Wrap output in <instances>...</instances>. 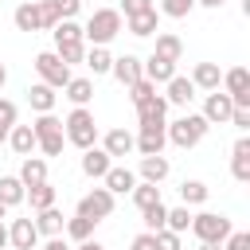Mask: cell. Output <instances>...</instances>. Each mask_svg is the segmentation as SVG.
Masks as SVG:
<instances>
[{
	"label": "cell",
	"instance_id": "60d3db41",
	"mask_svg": "<svg viewBox=\"0 0 250 250\" xmlns=\"http://www.w3.org/2000/svg\"><path fill=\"white\" fill-rule=\"evenodd\" d=\"M152 94H156V86H152L148 78H137V82L129 86V98H133V105H141V102H148Z\"/></svg>",
	"mask_w": 250,
	"mask_h": 250
},
{
	"label": "cell",
	"instance_id": "f35d334b",
	"mask_svg": "<svg viewBox=\"0 0 250 250\" xmlns=\"http://www.w3.org/2000/svg\"><path fill=\"white\" fill-rule=\"evenodd\" d=\"M55 55H59L66 66H74V62L86 59V43H62V47H55Z\"/></svg>",
	"mask_w": 250,
	"mask_h": 250
},
{
	"label": "cell",
	"instance_id": "f546056e",
	"mask_svg": "<svg viewBox=\"0 0 250 250\" xmlns=\"http://www.w3.org/2000/svg\"><path fill=\"white\" fill-rule=\"evenodd\" d=\"M0 203H4V207H20V203H23V184H20V176H0Z\"/></svg>",
	"mask_w": 250,
	"mask_h": 250
},
{
	"label": "cell",
	"instance_id": "603a6c76",
	"mask_svg": "<svg viewBox=\"0 0 250 250\" xmlns=\"http://www.w3.org/2000/svg\"><path fill=\"white\" fill-rule=\"evenodd\" d=\"M168 172H172V164L164 156H141V180L145 184H160V180H168Z\"/></svg>",
	"mask_w": 250,
	"mask_h": 250
},
{
	"label": "cell",
	"instance_id": "681fc988",
	"mask_svg": "<svg viewBox=\"0 0 250 250\" xmlns=\"http://www.w3.org/2000/svg\"><path fill=\"white\" fill-rule=\"evenodd\" d=\"M230 125L234 129H250V109H234L230 113Z\"/></svg>",
	"mask_w": 250,
	"mask_h": 250
},
{
	"label": "cell",
	"instance_id": "8d00e7d4",
	"mask_svg": "<svg viewBox=\"0 0 250 250\" xmlns=\"http://www.w3.org/2000/svg\"><path fill=\"white\" fill-rule=\"evenodd\" d=\"M141 215H145V227H148V234H156V230H164V219H168V207H164V199H160V203H152V207H145Z\"/></svg>",
	"mask_w": 250,
	"mask_h": 250
},
{
	"label": "cell",
	"instance_id": "b9f144b4",
	"mask_svg": "<svg viewBox=\"0 0 250 250\" xmlns=\"http://www.w3.org/2000/svg\"><path fill=\"white\" fill-rule=\"evenodd\" d=\"M191 8H195V0H164V4H160V12L172 16V20H184Z\"/></svg>",
	"mask_w": 250,
	"mask_h": 250
},
{
	"label": "cell",
	"instance_id": "9f6ffc18",
	"mask_svg": "<svg viewBox=\"0 0 250 250\" xmlns=\"http://www.w3.org/2000/svg\"><path fill=\"white\" fill-rule=\"evenodd\" d=\"M4 82H8V70H4V62H0V86H4Z\"/></svg>",
	"mask_w": 250,
	"mask_h": 250
},
{
	"label": "cell",
	"instance_id": "6da1fadb",
	"mask_svg": "<svg viewBox=\"0 0 250 250\" xmlns=\"http://www.w3.org/2000/svg\"><path fill=\"white\" fill-rule=\"evenodd\" d=\"M62 137L74 145V148H94V141H98V121H94V113L86 109V105H74L70 109V117L62 121Z\"/></svg>",
	"mask_w": 250,
	"mask_h": 250
},
{
	"label": "cell",
	"instance_id": "8992f818",
	"mask_svg": "<svg viewBox=\"0 0 250 250\" xmlns=\"http://www.w3.org/2000/svg\"><path fill=\"white\" fill-rule=\"evenodd\" d=\"M35 70H39V78H43V86H51V90H62L74 74H70V66L55 55V51H43V55H35Z\"/></svg>",
	"mask_w": 250,
	"mask_h": 250
},
{
	"label": "cell",
	"instance_id": "74e56055",
	"mask_svg": "<svg viewBox=\"0 0 250 250\" xmlns=\"http://www.w3.org/2000/svg\"><path fill=\"white\" fill-rule=\"evenodd\" d=\"M188 227H191V211H188L184 203H180V207H172V211H168V219H164V230H176V234H184Z\"/></svg>",
	"mask_w": 250,
	"mask_h": 250
},
{
	"label": "cell",
	"instance_id": "d6986e66",
	"mask_svg": "<svg viewBox=\"0 0 250 250\" xmlns=\"http://www.w3.org/2000/svg\"><path fill=\"white\" fill-rule=\"evenodd\" d=\"M102 148H105L109 160H113V156H129V152H133V133H129V129H109L105 141H102Z\"/></svg>",
	"mask_w": 250,
	"mask_h": 250
},
{
	"label": "cell",
	"instance_id": "836d02e7",
	"mask_svg": "<svg viewBox=\"0 0 250 250\" xmlns=\"http://www.w3.org/2000/svg\"><path fill=\"white\" fill-rule=\"evenodd\" d=\"M82 62H86V66H90L94 74H109V66H113V55H109L105 47H90Z\"/></svg>",
	"mask_w": 250,
	"mask_h": 250
},
{
	"label": "cell",
	"instance_id": "4fadbf2b",
	"mask_svg": "<svg viewBox=\"0 0 250 250\" xmlns=\"http://www.w3.org/2000/svg\"><path fill=\"white\" fill-rule=\"evenodd\" d=\"M141 74H145L152 86H160V82L176 78V62H168V59H160V55H148V59L141 62Z\"/></svg>",
	"mask_w": 250,
	"mask_h": 250
},
{
	"label": "cell",
	"instance_id": "9a60e30c",
	"mask_svg": "<svg viewBox=\"0 0 250 250\" xmlns=\"http://www.w3.org/2000/svg\"><path fill=\"white\" fill-rule=\"evenodd\" d=\"M109 74H113L121 86H133L137 78H145V74H141V59H137V55H121V59H113Z\"/></svg>",
	"mask_w": 250,
	"mask_h": 250
},
{
	"label": "cell",
	"instance_id": "f907efd6",
	"mask_svg": "<svg viewBox=\"0 0 250 250\" xmlns=\"http://www.w3.org/2000/svg\"><path fill=\"white\" fill-rule=\"evenodd\" d=\"M43 250H70V246H66L62 238H47V242H43Z\"/></svg>",
	"mask_w": 250,
	"mask_h": 250
},
{
	"label": "cell",
	"instance_id": "7c38bea8",
	"mask_svg": "<svg viewBox=\"0 0 250 250\" xmlns=\"http://www.w3.org/2000/svg\"><path fill=\"white\" fill-rule=\"evenodd\" d=\"M230 176L238 184L250 180V137H238L234 141V148H230Z\"/></svg>",
	"mask_w": 250,
	"mask_h": 250
},
{
	"label": "cell",
	"instance_id": "cb8c5ba5",
	"mask_svg": "<svg viewBox=\"0 0 250 250\" xmlns=\"http://www.w3.org/2000/svg\"><path fill=\"white\" fill-rule=\"evenodd\" d=\"M62 227H66V219H62V211H59V207L39 211V219H35V230H39V234H47V238H59V234H62Z\"/></svg>",
	"mask_w": 250,
	"mask_h": 250
},
{
	"label": "cell",
	"instance_id": "7a4b0ae2",
	"mask_svg": "<svg viewBox=\"0 0 250 250\" xmlns=\"http://www.w3.org/2000/svg\"><path fill=\"white\" fill-rule=\"evenodd\" d=\"M121 35V12L117 8H98V12H90V20H86V27H82V39H90L94 47H105L109 39H117Z\"/></svg>",
	"mask_w": 250,
	"mask_h": 250
},
{
	"label": "cell",
	"instance_id": "7dc6e473",
	"mask_svg": "<svg viewBox=\"0 0 250 250\" xmlns=\"http://www.w3.org/2000/svg\"><path fill=\"white\" fill-rule=\"evenodd\" d=\"M0 125L4 129L16 125V102H8V98H0Z\"/></svg>",
	"mask_w": 250,
	"mask_h": 250
},
{
	"label": "cell",
	"instance_id": "d590c367",
	"mask_svg": "<svg viewBox=\"0 0 250 250\" xmlns=\"http://www.w3.org/2000/svg\"><path fill=\"white\" fill-rule=\"evenodd\" d=\"M94 227H98L94 219H82V215H74V219H66V227H62V230H66L74 242H86V238H94Z\"/></svg>",
	"mask_w": 250,
	"mask_h": 250
},
{
	"label": "cell",
	"instance_id": "484cf974",
	"mask_svg": "<svg viewBox=\"0 0 250 250\" xmlns=\"http://www.w3.org/2000/svg\"><path fill=\"white\" fill-rule=\"evenodd\" d=\"M152 55H160V59H168V62H180V59H184V43H180V35L160 31V35H156V51H152Z\"/></svg>",
	"mask_w": 250,
	"mask_h": 250
},
{
	"label": "cell",
	"instance_id": "bcb514c9",
	"mask_svg": "<svg viewBox=\"0 0 250 250\" xmlns=\"http://www.w3.org/2000/svg\"><path fill=\"white\" fill-rule=\"evenodd\" d=\"M121 12H125V20L141 16V12H152V0H121Z\"/></svg>",
	"mask_w": 250,
	"mask_h": 250
},
{
	"label": "cell",
	"instance_id": "816d5d0a",
	"mask_svg": "<svg viewBox=\"0 0 250 250\" xmlns=\"http://www.w3.org/2000/svg\"><path fill=\"white\" fill-rule=\"evenodd\" d=\"M74 250H105V246H102V242H94V238H86V242H78Z\"/></svg>",
	"mask_w": 250,
	"mask_h": 250
},
{
	"label": "cell",
	"instance_id": "44dd1931",
	"mask_svg": "<svg viewBox=\"0 0 250 250\" xmlns=\"http://www.w3.org/2000/svg\"><path fill=\"white\" fill-rule=\"evenodd\" d=\"M102 180H105V191H109V195H125V191L137 188V176H133L129 168H109Z\"/></svg>",
	"mask_w": 250,
	"mask_h": 250
},
{
	"label": "cell",
	"instance_id": "f5cc1de1",
	"mask_svg": "<svg viewBox=\"0 0 250 250\" xmlns=\"http://www.w3.org/2000/svg\"><path fill=\"white\" fill-rule=\"evenodd\" d=\"M0 250H8V227L0 223Z\"/></svg>",
	"mask_w": 250,
	"mask_h": 250
},
{
	"label": "cell",
	"instance_id": "d4e9b609",
	"mask_svg": "<svg viewBox=\"0 0 250 250\" xmlns=\"http://www.w3.org/2000/svg\"><path fill=\"white\" fill-rule=\"evenodd\" d=\"M125 27H129V35H137V39H145V35H152V31H160V20H156V8H152V12H141V16H129V20H125Z\"/></svg>",
	"mask_w": 250,
	"mask_h": 250
},
{
	"label": "cell",
	"instance_id": "9c48e42d",
	"mask_svg": "<svg viewBox=\"0 0 250 250\" xmlns=\"http://www.w3.org/2000/svg\"><path fill=\"white\" fill-rule=\"evenodd\" d=\"M230 113H234V102H230L227 94L211 90V94H207V102H203V121H207V125H227V121H230Z\"/></svg>",
	"mask_w": 250,
	"mask_h": 250
},
{
	"label": "cell",
	"instance_id": "7bdbcfd3",
	"mask_svg": "<svg viewBox=\"0 0 250 250\" xmlns=\"http://www.w3.org/2000/svg\"><path fill=\"white\" fill-rule=\"evenodd\" d=\"M223 250H250V234L246 230H230L223 238Z\"/></svg>",
	"mask_w": 250,
	"mask_h": 250
},
{
	"label": "cell",
	"instance_id": "11a10c76",
	"mask_svg": "<svg viewBox=\"0 0 250 250\" xmlns=\"http://www.w3.org/2000/svg\"><path fill=\"white\" fill-rule=\"evenodd\" d=\"M199 250H223V246H215V242H199Z\"/></svg>",
	"mask_w": 250,
	"mask_h": 250
},
{
	"label": "cell",
	"instance_id": "5bb4252c",
	"mask_svg": "<svg viewBox=\"0 0 250 250\" xmlns=\"http://www.w3.org/2000/svg\"><path fill=\"white\" fill-rule=\"evenodd\" d=\"M164 113H168V102H164L160 94H152L148 102L137 105V125H141V129H145V125H164Z\"/></svg>",
	"mask_w": 250,
	"mask_h": 250
},
{
	"label": "cell",
	"instance_id": "ffe728a7",
	"mask_svg": "<svg viewBox=\"0 0 250 250\" xmlns=\"http://www.w3.org/2000/svg\"><path fill=\"white\" fill-rule=\"evenodd\" d=\"M20 184H23V188L47 184V160H43V156H23V168H20Z\"/></svg>",
	"mask_w": 250,
	"mask_h": 250
},
{
	"label": "cell",
	"instance_id": "8fae6325",
	"mask_svg": "<svg viewBox=\"0 0 250 250\" xmlns=\"http://www.w3.org/2000/svg\"><path fill=\"white\" fill-rule=\"evenodd\" d=\"M164 145H168L164 125H145V129H141V137H133V148H137L141 156H160V152H164Z\"/></svg>",
	"mask_w": 250,
	"mask_h": 250
},
{
	"label": "cell",
	"instance_id": "2e32d148",
	"mask_svg": "<svg viewBox=\"0 0 250 250\" xmlns=\"http://www.w3.org/2000/svg\"><path fill=\"white\" fill-rule=\"evenodd\" d=\"M164 86H168V94H164V102H168V105H191V98H195V86H191V78L176 74V78H168Z\"/></svg>",
	"mask_w": 250,
	"mask_h": 250
},
{
	"label": "cell",
	"instance_id": "c3c4849f",
	"mask_svg": "<svg viewBox=\"0 0 250 250\" xmlns=\"http://www.w3.org/2000/svg\"><path fill=\"white\" fill-rule=\"evenodd\" d=\"M129 250H156V238L145 230V234H137V238H133V246H129Z\"/></svg>",
	"mask_w": 250,
	"mask_h": 250
},
{
	"label": "cell",
	"instance_id": "4316f807",
	"mask_svg": "<svg viewBox=\"0 0 250 250\" xmlns=\"http://www.w3.org/2000/svg\"><path fill=\"white\" fill-rule=\"evenodd\" d=\"M55 98H59V94H55L51 86H43V82H35V86L27 90V102H31L35 113H51V109H55Z\"/></svg>",
	"mask_w": 250,
	"mask_h": 250
},
{
	"label": "cell",
	"instance_id": "ee69618b",
	"mask_svg": "<svg viewBox=\"0 0 250 250\" xmlns=\"http://www.w3.org/2000/svg\"><path fill=\"white\" fill-rule=\"evenodd\" d=\"M51 4H55L59 20H74V16H78V8H82V0H51Z\"/></svg>",
	"mask_w": 250,
	"mask_h": 250
},
{
	"label": "cell",
	"instance_id": "277c9868",
	"mask_svg": "<svg viewBox=\"0 0 250 250\" xmlns=\"http://www.w3.org/2000/svg\"><path fill=\"white\" fill-rule=\"evenodd\" d=\"M31 133H35V148H43V156H59L62 145H66V137H62V121H59L55 113H39L35 125H31Z\"/></svg>",
	"mask_w": 250,
	"mask_h": 250
},
{
	"label": "cell",
	"instance_id": "e0dca14e",
	"mask_svg": "<svg viewBox=\"0 0 250 250\" xmlns=\"http://www.w3.org/2000/svg\"><path fill=\"white\" fill-rule=\"evenodd\" d=\"M109 168H113V160L105 156V148H98V145H94V148H86V152H82V172H86L90 180H102Z\"/></svg>",
	"mask_w": 250,
	"mask_h": 250
},
{
	"label": "cell",
	"instance_id": "e575fe53",
	"mask_svg": "<svg viewBox=\"0 0 250 250\" xmlns=\"http://www.w3.org/2000/svg\"><path fill=\"white\" fill-rule=\"evenodd\" d=\"M129 195H133V203H137V207L145 211V207L160 203V184H145V180H141V184H137V188H133Z\"/></svg>",
	"mask_w": 250,
	"mask_h": 250
},
{
	"label": "cell",
	"instance_id": "7402d4cb",
	"mask_svg": "<svg viewBox=\"0 0 250 250\" xmlns=\"http://www.w3.org/2000/svg\"><path fill=\"white\" fill-rule=\"evenodd\" d=\"M8 145L16 148V156H31V152H35V133H31V125H12V129H8Z\"/></svg>",
	"mask_w": 250,
	"mask_h": 250
},
{
	"label": "cell",
	"instance_id": "83f0119b",
	"mask_svg": "<svg viewBox=\"0 0 250 250\" xmlns=\"http://www.w3.org/2000/svg\"><path fill=\"white\" fill-rule=\"evenodd\" d=\"M207 195H211V191H207V184H203V180H184V184H180V203H184V207L207 203Z\"/></svg>",
	"mask_w": 250,
	"mask_h": 250
},
{
	"label": "cell",
	"instance_id": "ab89813d",
	"mask_svg": "<svg viewBox=\"0 0 250 250\" xmlns=\"http://www.w3.org/2000/svg\"><path fill=\"white\" fill-rule=\"evenodd\" d=\"M59 27V12L51 0H39V31H55Z\"/></svg>",
	"mask_w": 250,
	"mask_h": 250
},
{
	"label": "cell",
	"instance_id": "30bf717a",
	"mask_svg": "<svg viewBox=\"0 0 250 250\" xmlns=\"http://www.w3.org/2000/svg\"><path fill=\"white\" fill-rule=\"evenodd\" d=\"M8 246H12V250H35V246H39L35 219H16V223L8 227Z\"/></svg>",
	"mask_w": 250,
	"mask_h": 250
},
{
	"label": "cell",
	"instance_id": "d6a6232c",
	"mask_svg": "<svg viewBox=\"0 0 250 250\" xmlns=\"http://www.w3.org/2000/svg\"><path fill=\"white\" fill-rule=\"evenodd\" d=\"M51 35H55V47H62V43H82V23H74V20H59V27H55Z\"/></svg>",
	"mask_w": 250,
	"mask_h": 250
},
{
	"label": "cell",
	"instance_id": "680465c9",
	"mask_svg": "<svg viewBox=\"0 0 250 250\" xmlns=\"http://www.w3.org/2000/svg\"><path fill=\"white\" fill-rule=\"evenodd\" d=\"M4 211H8V207H4V203H0V223H4Z\"/></svg>",
	"mask_w": 250,
	"mask_h": 250
},
{
	"label": "cell",
	"instance_id": "db71d44e",
	"mask_svg": "<svg viewBox=\"0 0 250 250\" xmlns=\"http://www.w3.org/2000/svg\"><path fill=\"white\" fill-rule=\"evenodd\" d=\"M195 4H203V8H223V0H195Z\"/></svg>",
	"mask_w": 250,
	"mask_h": 250
},
{
	"label": "cell",
	"instance_id": "f1b7e54d",
	"mask_svg": "<svg viewBox=\"0 0 250 250\" xmlns=\"http://www.w3.org/2000/svg\"><path fill=\"white\" fill-rule=\"evenodd\" d=\"M23 199H31V211H47V207H55V188L51 184L23 188Z\"/></svg>",
	"mask_w": 250,
	"mask_h": 250
},
{
	"label": "cell",
	"instance_id": "f6af8a7d",
	"mask_svg": "<svg viewBox=\"0 0 250 250\" xmlns=\"http://www.w3.org/2000/svg\"><path fill=\"white\" fill-rule=\"evenodd\" d=\"M156 250H180V234L176 230H156Z\"/></svg>",
	"mask_w": 250,
	"mask_h": 250
},
{
	"label": "cell",
	"instance_id": "ac0fdd59",
	"mask_svg": "<svg viewBox=\"0 0 250 250\" xmlns=\"http://www.w3.org/2000/svg\"><path fill=\"white\" fill-rule=\"evenodd\" d=\"M219 82H223L219 62H195V70H191V86L195 90H219Z\"/></svg>",
	"mask_w": 250,
	"mask_h": 250
},
{
	"label": "cell",
	"instance_id": "1f68e13d",
	"mask_svg": "<svg viewBox=\"0 0 250 250\" xmlns=\"http://www.w3.org/2000/svg\"><path fill=\"white\" fill-rule=\"evenodd\" d=\"M12 20H16L20 31H39V4H20Z\"/></svg>",
	"mask_w": 250,
	"mask_h": 250
},
{
	"label": "cell",
	"instance_id": "3957f363",
	"mask_svg": "<svg viewBox=\"0 0 250 250\" xmlns=\"http://www.w3.org/2000/svg\"><path fill=\"white\" fill-rule=\"evenodd\" d=\"M207 121H203V113H184L180 121H172V125H164V137L176 145V148H195L203 137H207Z\"/></svg>",
	"mask_w": 250,
	"mask_h": 250
},
{
	"label": "cell",
	"instance_id": "ba28073f",
	"mask_svg": "<svg viewBox=\"0 0 250 250\" xmlns=\"http://www.w3.org/2000/svg\"><path fill=\"white\" fill-rule=\"evenodd\" d=\"M78 215H82V219H94V223L109 219V215H113V195H109L105 188H94V191H86V195L78 199Z\"/></svg>",
	"mask_w": 250,
	"mask_h": 250
},
{
	"label": "cell",
	"instance_id": "5b68a950",
	"mask_svg": "<svg viewBox=\"0 0 250 250\" xmlns=\"http://www.w3.org/2000/svg\"><path fill=\"white\" fill-rule=\"evenodd\" d=\"M199 242H215V246H223V238L234 230L230 227V219L227 215H215V211H199V215H191V227H188Z\"/></svg>",
	"mask_w": 250,
	"mask_h": 250
},
{
	"label": "cell",
	"instance_id": "52a82bcc",
	"mask_svg": "<svg viewBox=\"0 0 250 250\" xmlns=\"http://www.w3.org/2000/svg\"><path fill=\"white\" fill-rule=\"evenodd\" d=\"M223 94L234 102V109H250V70L246 66H230L227 74H223Z\"/></svg>",
	"mask_w": 250,
	"mask_h": 250
},
{
	"label": "cell",
	"instance_id": "4dcf8cb0",
	"mask_svg": "<svg viewBox=\"0 0 250 250\" xmlns=\"http://www.w3.org/2000/svg\"><path fill=\"white\" fill-rule=\"evenodd\" d=\"M62 90H66V98H70L74 105H86V102L94 98V82H90V78H70Z\"/></svg>",
	"mask_w": 250,
	"mask_h": 250
},
{
	"label": "cell",
	"instance_id": "6f0895ef",
	"mask_svg": "<svg viewBox=\"0 0 250 250\" xmlns=\"http://www.w3.org/2000/svg\"><path fill=\"white\" fill-rule=\"evenodd\" d=\"M0 141H8V129H4V125H0Z\"/></svg>",
	"mask_w": 250,
	"mask_h": 250
}]
</instances>
